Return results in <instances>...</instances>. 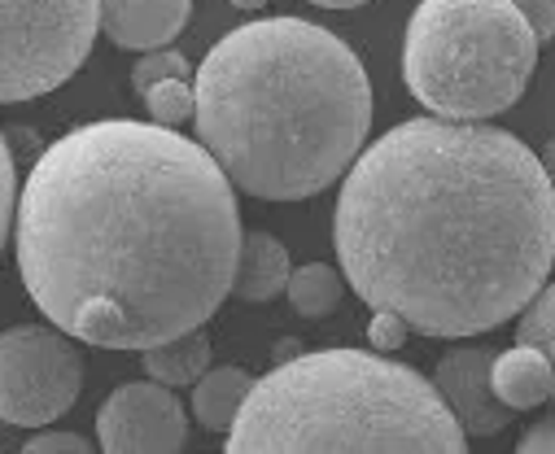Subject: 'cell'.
Wrapping results in <instances>:
<instances>
[{"instance_id":"7402d4cb","label":"cell","mask_w":555,"mask_h":454,"mask_svg":"<svg viewBox=\"0 0 555 454\" xmlns=\"http://www.w3.org/2000/svg\"><path fill=\"white\" fill-rule=\"evenodd\" d=\"M512 5L525 14V23L533 27L538 44L542 40H555V0H512Z\"/></svg>"},{"instance_id":"cb8c5ba5","label":"cell","mask_w":555,"mask_h":454,"mask_svg":"<svg viewBox=\"0 0 555 454\" xmlns=\"http://www.w3.org/2000/svg\"><path fill=\"white\" fill-rule=\"evenodd\" d=\"M538 163H542V171H546V180L555 184V135L546 140V148H542V154H538Z\"/></svg>"},{"instance_id":"4316f807","label":"cell","mask_w":555,"mask_h":454,"mask_svg":"<svg viewBox=\"0 0 555 454\" xmlns=\"http://www.w3.org/2000/svg\"><path fill=\"white\" fill-rule=\"evenodd\" d=\"M542 350H546V359H551V372H555V337H551ZM551 398H555V380H551Z\"/></svg>"},{"instance_id":"5bb4252c","label":"cell","mask_w":555,"mask_h":454,"mask_svg":"<svg viewBox=\"0 0 555 454\" xmlns=\"http://www.w3.org/2000/svg\"><path fill=\"white\" fill-rule=\"evenodd\" d=\"M141 367L150 372V380H158L167 389H184L210 367V337L202 328H193L171 341H158V346L141 350Z\"/></svg>"},{"instance_id":"ac0fdd59","label":"cell","mask_w":555,"mask_h":454,"mask_svg":"<svg viewBox=\"0 0 555 454\" xmlns=\"http://www.w3.org/2000/svg\"><path fill=\"white\" fill-rule=\"evenodd\" d=\"M158 79H193L189 57L176 53V49H150L141 62H135V70H131V88L145 92V88L158 83Z\"/></svg>"},{"instance_id":"2e32d148","label":"cell","mask_w":555,"mask_h":454,"mask_svg":"<svg viewBox=\"0 0 555 454\" xmlns=\"http://www.w3.org/2000/svg\"><path fill=\"white\" fill-rule=\"evenodd\" d=\"M141 96H145L150 118L163 122V127H176V122L193 118V79H158Z\"/></svg>"},{"instance_id":"484cf974","label":"cell","mask_w":555,"mask_h":454,"mask_svg":"<svg viewBox=\"0 0 555 454\" xmlns=\"http://www.w3.org/2000/svg\"><path fill=\"white\" fill-rule=\"evenodd\" d=\"M228 5H236V10H245V14H254V10H262L267 0H228Z\"/></svg>"},{"instance_id":"4fadbf2b","label":"cell","mask_w":555,"mask_h":454,"mask_svg":"<svg viewBox=\"0 0 555 454\" xmlns=\"http://www.w3.org/2000/svg\"><path fill=\"white\" fill-rule=\"evenodd\" d=\"M254 376L245 367H206L197 380H193V415L202 428L210 432H228L245 393H249Z\"/></svg>"},{"instance_id":"6da1fadb","label":"cell","mask_w":555,"mask_h":454,"mask_svg":"<svg viewBox=\"0 0 555 454\" xmlns=\"http://www.w3.org/2000/svg\"><path fill=\"white\" fill-rule=\"evenodd\" d=\"M10 232L53 328L101 350H150L219 311L241 254V206L202 140L101 118L44 148Z\"/></svg>"},{"instance_id":"d4e9b609","label":"cell","mask_w":555,"mask_h":454,"mask_svg":"<svg viewBox=\"0 0 555 454\" xmlns=\"http://www.w3.org/2000/svg\"><path fill=\"white\" fill-rule=\"evenodd\" d=\"M311 5H320V10H359V5H367V0H311Z\"/></svg>"},{"instance_id":"7c38bea8","label":"cell","mask_w":555,"mask_h":454,"mask_svg":"<svg viewBox=\"0 0 555 454\" xmlns=\"http://www.w3.org/2000/svg\"><path fill=\"white\" fill-rule=\"evenodd\" d=\"M294 262L289 249L267 236V232H241V254H236V271H232V288L236 301H271L285 293Z\"/></svg>"},{"instance_id":"277c9868","label":"cell","mask_w":555,"mask_h":454,"mask_svg":"<svg viewBox=\"0 0 555 454\" xmlns=\"http://www.w3.org/2000/svg\"><path fill=\"white\" fill-rule=\"evenodd\" d=\"M228 454H464L434 380L367 350L289 354L249 385Z\"/></svg>"},{"instance_id":"9c48e42d","label":"cell","mask_w":555,"mask_h":454,"mask_svg":"<svg viewBox=\"0 0 555 454\" xmlns=\"http://www.w3.org/2000/svg\"><path fill=\"white\" fill-rule=\"evenodd\" d=\"M490 363L494 350L486 346H460L451 354H442L438 372H434V389L447 402V411L455 415V424L468 437H494L512 424V406H503L490 389Z\"/></svg>"},{"instance_id":"9a60e30c","label":"cell","mask_w":555,"mask_h":454,"mask_svg":"<svg viewBox=\"0 0 555 454\" xmlns=\"http://www.w3.org/2000/svg\"><path fill=\"white\" fill-rule=\"evenodd\" d=\"M285 293H289V307L302 320H328L341 307V275L324 262H307V267L289 271Z\"/></svg>"},{"instance_id":"e0dca14e","label":"cell","mask_w":555,"mask_h":454,"mask_svg":"<svg viewBox=\"0 0 555 454\" xmlns=\"http://www.w3.org/2000/svg\"><path fill=\"white\" fill-rule=\"evenodd\" d=\"M555 337V284L551 288H538L529 297V307L520 311V328H516V341L520 346H546Z\"/></svg>"},{"instance_id":"3957f363","label":"cell","mask_w":555,"mask_h":454,"mask_svg":"<svg viewBox=\"0 0 555 454\" xmlns=\"http://www.w3.org/2000/svg\"><path fill=\"white\" fill-rule=\"evenodd\" d=\"M202 148L262 202H307L337 184L372 127V83L354 49L307 18L228 31L193 75Z\"/></svg>"},{"instance_id":"30bf717a","label":"cell","mask_w":555,"mask_h":454,"mask_svg":"<svg viewBox=\"0 0 555 454\" xmlns=\"http://www.w3.org/2000/svg\"><path fill=\"white\" fill-rule=\"evenodd\" d=\"M101 5V31L131 53L167 49L193 14V0H96Z\"/></svg>"},{"instance_id":"ba28073f","label":"cell","mask_w":555,"mask_h":454,"mask_svg":"<svg viewBox=\"0 0 555 454\" xmlns=\"http://www.w3.org/2000/svg\"><path fill=\"white\" fill-rule=\"evenodd\" d=\"M189 441L180 398L158 380L118 385L96 415V445L105 454H176Z\"/></svg>"},{"instance_id":"ffe728a7","label":"cell","mask_w":555,"mask_h":454,"mask_svg":"<svg viewBox=\"0 0 555 454\" xmlns=\"http://www.w3.org/2000/svg\"><path fill=\"white\" fill-rule=\"evenodd\" d=\"M367 337H372L376 354H393V350H402V346H406L411 328H406V320H402V315H393V311H372Z\"/></svg>"},{"instance_id":"52a82bcc","label":"cell","mask_w":555,"mask_h":454,"mask_svg":"<svg viewBox=\"0 0 555 454\" xmlns=\"http://www.w3.org/2000/svg\"><path fill=\"white\" fill-rule=\"evenodd\" d=\"M83 389V359L62 328L18 324L0 333V419L44 428L62 419Z\"/></svg>"},{"instance_id":"8fae6325","label":"cell","mask_w":555,"mask_h":454,"mask_svg":"<svg viewBox=\"0 0 555 454\" xmlns=\"http://www.w3.org/2000/svg\"><path fill=\"white\" fill-rule=\"evenodd\" d=\"M551 380H555V372H551V359H546V350H538V346H512V350H503V354H494V363H490V389H494V398L503 402V406H512V411H533V406H542L546 398H551Z\"/></svg>"},{"instance_id":"5b68a950","label":"cell","mask_w":555,"mask_h":454,"mask_svg":"<svg viewBox=\"0 0 555 454\" xmlns=\"http://www.w3.org/2000/svg\"><path fill=\"white\" fill-rule=\"evenodd\" d=\"M538 66V36L512 0H421L402 40V79L438 118L486 122L512 109Z\"/></svg>"},{"instance_id":"7a4b0ae2","label":"cell","mask_w":555,"mask_h":454,"mask_svg":"<svg viewBox=\"0 0 555 454\" xmlns=\"http://www.w3.org/2000/svg\"><path fill=\"white\" fill-rule=\"evenodd\" d=\"M333 245L372 311L425 337L520 315L555 262V184L533 148L468 118H406L359 148Z\"/></svg>"},{"instance_id":"8992f818","label":"cell","mask_w":555,"mask_h":454,"mask_svg":"<svg viewBox=\"0 0 555 454\" xmlns=\"http://www.w3.org/2000/svg\"><path fill=\"white\" fill-rule=\"evenodd\" d=\"M101 31L96 0H0V105L62 88Z\"/></svg>"},{"instance_id":"d6986e66","label":"cell","mask_w":555,"mask_h":454,"mask_svg":"<svg viewBox=\"0 0 555 454\" xmlns=\"http://www.w3.org/2000/svg\"><path fill=\"white\" fill-rule=\"evenodd\" d=\"M14 202H18V176H14V154L10 140L0 131V254H5L10 228H14Z\"/></svg>"},{"instance_id":"44dd1931","label":"cell","mask_w":555,"mask_h":454,"mask_svg":"<svg viewBox=\"0 0 555 454\" xmlns=\"http://www.w3.org/2000/svg\"><path fill=\"white\" fill-rule=\"evenodd\" d=\"M92 441L79 432H40L31 441H23V454H88Z\"/></svg>"},{"instance_id":"603a6c76","label":"cell","mask_w":555,"mask_h":454,"mask_svg":"<svg viewBox=\"0 0 555 454\" xmlns=\"http://www.w3.org/2000/svg\"><path fill=\"white\" fill-rule=\"evenodd\" d=\"M516 450H520V454H555V411L542 415V419H533V424L520 432Z\"/></svg>"}]
</instances>
